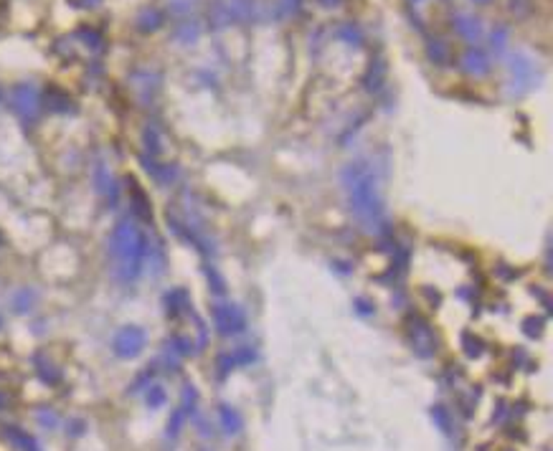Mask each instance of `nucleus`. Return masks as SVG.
Masks as SVG:
<instances>
[{"mask_svg": "<svg viewBox=\"0 0 553 451\" xmlns=\"http://www.w3.org/2000/svg\"><path fill=\"white\" fill-rule=\"evenodd\" d=\"M530 3L533 0H510V10H513L515 16H525L530 10Z\"/></svg>", "mask_w": 553, "mask_h": 451, "instance_id": "nucleus-25", "label": "nucleus"}, {"mask_svg": "<svg viewBox=\"0 0 553 451\" xmlns=\"http://www.w3.org/2000/svg\"><path fill=\"white\" fill-rule=\"evenodd\" d=\"M465 343H467V355H480V340H472V337H465Z\"/></svg>", "mask_w": 553, "mask_h": 451, "instance_id": "nucleus-26", "label": "nucleus"}, {"mask_svg": "<svg viewBox=\"0 0 553 451\" xmlns=\"http://www.w3.org/2000/svg\"><path fill=\"white\" fill-rule=\"evenodd\" d=\"M148 403H150V408H157V405L165 403V390L160 388V385H153V388L148 390Z\"/></svg>", "mask_w": 553, "mask_h": 451, "instance_id": "nucleus-22", "label": "nucleus"}, {"mask_svg": "<svg viewBox=\"0 0 553 451\" xmlns=\"http://www.w3.org/2000/svg\"><path fill=\"white\" fill-rule=\"evenodd\" d=\"M218 416H221V426H224V431H226V434H239V431H242L244 421H242V416L234 411V408H229V405H221Z\"/></svg>", "mask_w": 553, "mask_h": 451, "instance_id": "nucleus-13", "label": "nucleus"}, {"mask_svg": "<svg viewBox=\"0 0 553 451\" xmlns=\"http://www.w3.org/2000/svg\"><path fill=\"white\" fill-rule=\"evenodd\" d=\"M475 3H480V6H487V3H490V0H475Z\"/></svg>", "mask_w": 553, "mask_h": 451, "instance_id": "nucleus-28", "label": "nucleus"}, {"mask_svg": "<svg viewBox=\"0 0 553 451\" xmlns=\"http://www.w3.org/2000/svg\"><path fill=\"white\" fill-rule=\"evenodd\" d=\"M427 54L436 66H449V61H452V48H449V43H445V41H439V39L429 43Z\"/></svg>", "mask_w": 553, "mask_h": 451, "instance_id": "nucleus-11", "label": "nucleus"}, {"mask_svg": "<svg viewBox=\"0 0 553 451\" xmlns=\"http://www.w3.org/2000/svg\"><path fill=\"white\" fill-rule=\"evenodd\" d=\"M462 66H465V71L467 74H472V77H485L487 71H490V56L485 54L483 48H467V54L462 56Z\"/></svg>", "mask_w": 553, "mask_h": 451, "instance_id": "nucleus-9", "label": "nucleus"}, {"mask_svg": "<svg viewBox=\"0 0 553 451\" xmlns=\"http://www.w3.org/2000/svg\"><path fill=\"white\" fill-rule=\"evenodd\" d=\"M163 23V13L157 8H145L137 18V26H140L142 31H155L157 26Z\"/></svg>", "mask_w": 553, "mask_h": 451, "instance_id": "nucleus-15", "label": "nucleus"}, {"mask_svg": "<svg viewBox=\"0 0 553 451\" xmlns=\"http://www.w3.org/2000/svg\"><path fill=\"white\" fill-rule=\"evenodd\" d=\"M41 104H43L41 92L33 84L13 86V92H10V107H13V112H16L23 122H36V119H39Z\"/></svg>", "mask_w": 553, "mask_h": 451, "instance_id": "nucleus-4", "label": "nucleus"}, {"mask_svg": "<svg viewBox=\"0 0 553 451\" xmlns=\"http://www.w3.org/2000/svg\"><path fill=\"white\" fill-rule=\"evenodd\" d=\"M130 190H133V208H135V213L140 218H145V221H150L153 218V210H150V201H148V195L142 193L140 188H137V183L135 180H130Z\"/></svg>", "mask_w": 553, "mask_h": 451, "instance_id": "nucleus-12", "label": "nucleus"}, {"mask_svg": "<svg viewBox=\"0 0 553 451\" xmlns=\"http://www.w3.org/2000/svg\"><path fill=\"white\" fill-rule=\"evenodd\" d=\"M213 322L221 334H239L246 325L244 312L236 304H216L213 307Z\"/></svg>", "mask_w": 553, "mask_h": 451, "instance_id": "nucleus-6", "label": "nucleus"}, {"mask_svg": "<svg viewBox=\"0 0 553 451\" xmlns=\"http://www.w3.org/2000/svg\"><path fill=\"white\" fill-rule=\"evenodd\" d=\"M454 31H457L460 39L475 43V41H480V36H483V26L472 16H457L454 18Z\"/></svg>", "mask_w": 553, "mask_h": 451, "instance_id": "nucleus-10", "label": "nucleus"}, {"mask_svg": "<svg viewBox=\"0 0 553 451\" xmlns=\"http://www.w3.org/2000/svg\"><path fill=\"white\" fill-rule=\"evenodd\" d=\"M145 348V332L140 327H122L117 334H115V352L119 358H137Z\"/></svg>", "mask_w": 553, "mask_h": 451, "instance_id": "nucleus-7", "label": "nucleus"}, {"mask_svg": "<svg viewBox=\"0 0 553 451\" xmlns=\"http://www.w3.org/2000/svg\"><path fill=\"white\" fill-rule=\"evenodd\" d=\"M145 148L150 150V155H157V150H160V145H157V132L153 127L145 130Z\"/></svg>", "mask_w": 553, "mask_h": 451, "instance_id": "nucleus-24", "label": "nucleus"}, {"mask_svg": "<svg viewBox=\"0 0 553 451\" xmlns=\"http://www.w3.org/2000/svg\"><path fill=\"white\" fill-rule=\"evenodd\" d=\"M148 236L135 223L133 218H122L109 239V257H112V269L122 284H133L142 274L145 259H148Z\"/></svg>", "mask_w": 553, "mask_h": 451, "instance_id": "nucleus-2", "label": "nucleus"}, {"mask_svg": "<svg viewBox=\"0 0 553 451\" xmlns=\"http://www.w3.org/2000/svg\"><path fill=\"white\" fill-rule=\"evenodd\" d=\"M510 74H513V81L518 84V89H530L533 81H536V66L530 63L528 56L523 54H515L510 59Z\"/></svg>", "mask_w": 553, "mask_h": 451, "instance_id": "nucleus-8", "label": "nucleus"}, {"mask_svg": "<svg viewBox=\"0 0 553 451\" xmlns=\"http://www.w3.org/2000/svg\"><path fill=\"white\" fill-rule=\"evenodd\" d=\"M31 451H39V449H31Z\"/></svg>", "mask_w": 553, "mask_h": 451, "instance_id": "nucleus-30", "label": "nucleus"}, {"mask_svg": "<svg viewBox=\"0 0 553 451\" xmlns=\"http://www.w3.org/2000/svg\"><path fill=\"white\" fill-rule=\"evenodd\" d=\"M505 41H507V28L498 26V28L492 31V48H495V54H500V51L505 48Z\"/></svg>", "mask_w": 553, "mask_h": 451, "instance_id": "nucleus-21", "label": "nucleus"}, {"mask_svg": "<svg viewBox=\"0 0 553 451\" xmlns=\"http://www.w3.org/2000/svg\"><path fill=\"white\" fill-rule=\"evenodd\" d=\"M409 337H411L414 352H416L419 358H431L436 352L434 332H431V327H429L419 314H414L411 322H409Z\"/></svg>", "mask_w": 553, "mask_h": 451, "instance_id": "nucleus-5", "label": "nucleus"}, {"mask_svg": "<svg viewBox=\"0 0 553 451\" xmlns=\"http://www.w3.org/2000/svg\"><path fill=\"white\" fill-rule=\"evenodd\" d=\"M411 3H419V0H411Z\"/></svg>", "mask_w": 553, "mask_h": 451, "instance_id": "nucleus-29", "label": "nucleus"}, {"mask_svg": "<svg viewBox=\"0 0 553 451\" xmlns=\"http://www.w3.org/2000/svg\"><path fill=\"white\" fill-rule=\"evenodd\" d=\"M318 3H322L325 8H333V6H340V3H345V0H318Z\"/></svg>", "mask_w": 553, "mask_h": 451, "instance_id": "nucleus-27", "label": "nucleus"}, {"mask_svg": "<svg viewBox=\"0 0 553 451\" xmlns=\"http://www.w3.org/2000/svg\"><path fill=\"white\" fill-rule=\"evenodd\" d=\"M431 419L436 421V426L442 428L445 434L452 431V419H449V413H447L445 405H434V408H431Z\"/></svg>", "mask_w": 553, "mask_h": 451, "instance_id": "nucleus-18", "label": "nucleus"}, {"mask_svg": "<svg viewBox=\"0 0 553 451\" xmlns=\"http://www.w3.org/2000/svg\"><path fill=\"white\" fill-rule=\"evenodd\" d=\"M343 186L348 193L353 216L366 228L368 234H378L383 226V201L378 193V180L373 170L363 160L351 163L343 170Z\"/></svg>", "mask_w": 553, "mask_h": 451, "instance_id": "nucleus-1", "label": "nucleus"}, {"mask_svg": "<svg viewBox=\"0 0 553 451\" xmlns=\"http://www.w3.org/2000/svg\"><path fill=\"white\" fill-rule=\"evenodd\" d=\"M336 36H338V39H343L345 43H351V46H360V43H363V33H360V28L356 23L338 26Z\"/></svg>", "mask_w": 553, "mask_h": 451, "instance_id": "nucleus-14", "label": "nucleus"}, {"mask_svg": "<svg viewBox=\"0 0 553 451\" xmlns=\"http://www.w3.org/2000/svg\"><path fill=\"white\" fill-rule=\"evenodd\" d=\"M208 18L213 26L246 23L254 18V0H216L208 8Z\"/></svg>", "mask_w": 553, "mask_h": 451, "instance_id": "nucleus-3", "label": "nucleus"}, {"mask_svg": "<svg viewBox=\"0 0 553 451\" xmlns=\"http://www.w3.org/2000/svg\"><path fill=\"white\" fill-rule=\"evenodd\" d=\"M383 77H386V63L383 61H376L371 69H368V77H366V86L368 89H378L383 84Z\"/></svg>", "mask_w": 553, "mask_h": 451, "instance_id": "nucleus-17", "label": "nucleus"}, {"mask_svg": "<svg viewBox=\"0 0 553 451\" xmlns=\"http://www.w3.org/2000/svg\"><path fill=\"white\" fill-rule=\"evenodd\" d=\"M46 104L51 109H56V112H66L71 104V99L66 97V94H61L59 89H48L46 92Z\"/></svg>", "mask_w": 553, "mask_h": 451, "instance_id": "nucleus-16", "label": "nucleus"}, {"mask_svg": "<svg viewBox=\"0 0 553 451\" xmlns=\"http://www.w3.org/2000/svg\"><path fill=\"white\" fill-rule=\"evenodd\" d=\"M0 322H3V319H0Z\"/></svg>", "mask_w": 553, "mask_h": 451, "instance_id": "nucleus-31", "label": "nucleus"}, {"mask_svg": "<svg viewBox=\"0 0 553 451\" xmlns=\"http://www.w3.org/2000/svg\"><path fill=\"white\" fill-rule=\"evenodd\" d=\"M178 39L195 41V39H198V26H195V23H188V21H186V23L178 28Z\"/></svg>", "mask_w": 553, "mask_h": 451, "instance_id": "nucleus-23", "label": "nucleus"}, {"mask_svg": "<svg viewBox=\"0 0 553 451\" xmlns=\"http://www.w3.org/2000/svg\"><path fill=\"white\" fill-rule=\"evenodd\" d=\"M186 419H188V413L183 411V408H178V411L173 413L171 423H168V436H178L180 426H183V421H186Z\"/></svg>", "mask_w": 553, "mask_h": 451, "instance_id": "nucleus-20", "label": "nucleus"}, {"mask_svg": "<svg viewBox=\"0 0 553 451\" xmlns=\"http://www.w3.org/2000/svg\"><path fill=\"white\" fill-rule=\"evenodd\" d=\"M31 302H33V292H28V289H23V292H18V294L13 297L16 312H28L31 310Z\"/></svg>", "mask_w": 553, "mask_h": 451, "instance_id": "nucleus-19", "label": "nucleus"}]
</instances>
